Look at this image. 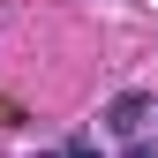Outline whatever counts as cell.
<instances>
[{
	"mask_svg": "<svg viewBox=\"0 0 158 158\" xmlns=\"http://www.w3.org/2000/svg\"><path fill=\"white\" fill-rule=\"evenodd\" d=\"M151 113H158V98H151V90H121L106 113H98V128L128 143V135H143V121H151Z\"/></svg>",
	"mask_w": 158,
	"mask_h": 158,
	"instance_id": "cell-1",
	"label": "cell"
},
{
	"mask_svg": "<svg viewBox=\"0 0 158 158\" xmlns=\"http://www.w3.org/2000/svg\"><path fill=\"white\" fill-rule=\"evenodd\" d=\"M60 158H98V143H90V135H68V143H60Z\"/></svg>",
	"mask_w": 158,
	"mask_h": 158,
	"instance_id": "cell-2",
	"label": "cell"
},
{
	"mask_svg": "<svg viewBox=\"0 0 158 158\" xmlns=\"http://www.w3.org/2000/svg\"><path fill=\"white\" fill-rule=\"evenodd\" d=\"M121 158H158V143H143V135H128V151Z\"/></svg>",
	"mask_w": 158,
	"mask_h": 158,
	"instance_id": "cell-3",
	"label": "cell"
},
{
	"mask_svg": "<svg viewBox=\"0 0 158 158\" xmlns=\"http://www.w3.org/2000/svg\"><path fill=\"white\" fill-rule=\"evenodd\" d=\"M45 158H60V151H45Z\"/></svg>",
	"mask_w": 158,
	"mask_h": 158,
	"instance_id": "cell-4",
	"label": "cell"
}]
</instances>
